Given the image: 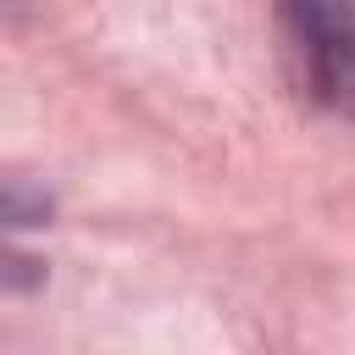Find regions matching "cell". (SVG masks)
<instances>
[{
	"instance_id": "cell-1",
	"label": "cell",
	"mask_w": 355,
	"mask_h": 355,
	"mask_svg": "<svg viewBox=\"0 0 355 355\" xmlns=\"http://www.w3.org/2000/svg\"><path fill=\"white\" fill-rule=\"evenodd\" d=\"M277 22L300 89L355 122V0H283Z\"/></svg>"
},
{
	"instance_id": "cell-2",
	"label": "cell",
	"mask_w": 355,
	"mask_h": 355,
	"mask_svg": "<svg viewBox=\"0 0 355 355\" xmlns=\"http://www.w3.org/2000/svg\"><path fill=\"white\" fill-rule=\"evenodd\" d=\"M44 216H50V194H39L33 183H17V178L0 183V277L11 266H28V261L11 255V239L28 233V227H39Z\"/></svg>"
},
{
	"instance_id": "cell-3",
	"label": "cell",
	"mask_w": 355,
	"mask_h": 355,
	"mask_svg": "<svg viewBox=\"0 0 355 355\" xmlns=\"http://www.w3.org/2000/svg\"><path fill=\"white\" fill-rule=\"evenodd\" d=\"M33 6H39V0H0V11H6V17H11V11H33Z\"/></svg>"
}]
</instances>
